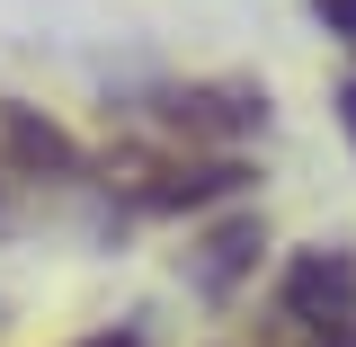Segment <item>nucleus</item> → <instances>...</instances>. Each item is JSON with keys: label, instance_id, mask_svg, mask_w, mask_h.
<instances>
[{"label": "nucleus", "instance_id": "f03ea898", "mask_svg": "<svg viewBox=\"0 0 356 347\" xmlns=\"http://www.w3.org/2000/svg\"><path fill=\"white\" fill-rule=\"evenodd\" d=\"M321 18H330V27H339V36L356 45V0H321Z\"/></svg>", "mask_w": 356, "mask_h": 347}, {"label": "nucleus", "instance_id": "7ed1b4c3", "mask_svg": "<svg viewBox=\"0 0 356 347\" xmlns=\"http://www.w3.org/2000/svg\"><path fill=\"white\" fill-rule=\"evenodd\" d=\"M339 125H348V143H356V72L339 81Z\"/></svg>", "mask_w": 356, "mask_h": 347}, {"label": "nucleus", "instance_id": "20e7f679", "mask_svg": "<svg viewBox=\"0 0 356 347\" xmlns=\"http://www.w3.org/2000/svg\"><path fill=\"white\" fill-rule=\"evenodd\" d=\"M72 347H143L134 330H98V339H72Z\"/></svg>", "mask_w": 356, "mask_h": 347}, {"label": "nucleus", "instance_id": "f257e3e1", "mask_svg": "<svg viewBox=\"0 0 356 347\" xmlns=\"http://www.w3.org/2000/svg\"><path fill=\"white\" fill-rule=\"evenodd\" d=\"M259 347H356V250H294L259 312Z\"/></svg>", "mask_w": 356, "mask_h": 347}]
</instances>
